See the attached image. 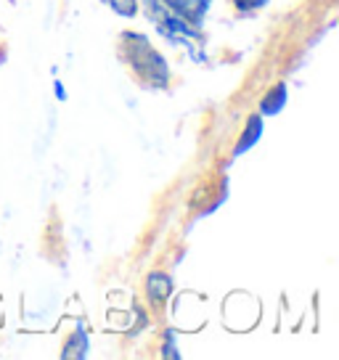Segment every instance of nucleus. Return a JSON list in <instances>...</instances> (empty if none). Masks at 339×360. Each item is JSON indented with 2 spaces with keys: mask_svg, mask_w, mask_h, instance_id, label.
Segmentation results:
<instances>
[{
  "mask_svg": "<svg viewBox=\"0 0 339 360\" xmlns=\"http://www.w3.org/2000/svg\"><path fill=\"white\" fill-rule=\"evenodd\" d=\"M61 355H64V358H85V355H88V337H85L82 328H75V334L67 339Z\"/></svg>",
  "mask_w": 339,
  "mask_h": 360,
  "instance_id": "6",
  "label": "nucleus"
},
{
  "mask_svg": "<svg viewBox=\"0 0 339 360\" xmlns=\"http://www.w3.org/2000/svg\"><path fill=\"white\" fill-rule=\"evenodd\" d=\"M53 88H56V98L58 101H64V98H67V90H64V85H61V82H53Z\"/></svg>",
  "mask_w": 339,
  "mask_h": 360,
  "instance_id": "10",
  "label": "nucleus"
},
{
  "mask_svg": "<svg viewBox=\"0 0 339 360\" xmlns=\"http://www.w3.org/2000/svg\"><path fill=\"white\" fill-rule=\"evenodd\" d=\"M286 98H289V93H286V85L279 82V85H273L265 96H262L260 101V117H276V114H281V109L286 106Z\"/></svg>",
  "mask_w": 339,
  "mask_h": 360,
  "instance_id": "5",
  "label": "nucleus"
},
{
  "mask_svg": "<svg viewBox=\"0 0 339 360\" xmlns=\"http://www.w3.org/2000/svg\"><path fill=\"white\" fill-rule=\"evenodd\" d=\"M162 3H165L175 16H181L183 22H188L191 27L202 30L204 16L210 11V3H212V0H162Z\"/></svg>",
  "mask_w": 339,
  "mask_h": 360,
  "instance_id": "2",
  "label": "nucleus"
},
{
  "mask_svg": "<svg viewBox=\"0 0 339 360\" xmlns=\"http://www.w3.org/2000/svg\"><path fill=\"white\" fill-rule=\"evenodd\" d=\"M268 0H234V6H236L241 13H252V11H257V8H262Z\"/></svg>",
  "mask_w": 339,
  "mask_h": 360,
  "instance_id": "8",
  "label": "nucleus"
},
{
  "mask_svg": "<svg viewBox=\"0 0 339 360\" xmlns=\"http://www.w3.org/2000/svg\"><path fill=\"white\" fill-rule=\"evenodd\" d=\"M165 355H167V358H181V352L175 349V337H172V334H167V342H165Z\"/></svg>",
  "mask_w": 339,
  "mask_h": 360,
  "instance_id": "9",
  "label": "nucleus"
},
{
  "mask_svg": "<svg viewBox=\"0 0 339 360\" xmlns=\"http://www.w3.org/2000/svg\"><path fill=\"white\" fill-rule=\"evenodd\" d=\"M120 53L122 61L133 69V75L141 79V85L154 90L170 88V64L167 58L151 45L146 34L122 32L120 34Z\"/></svg>",
  "mask_w": 339,
  "mask_h": 360,
  "instance_id": "1",
  "label": "nucleus"
},
{
  "mask_svg": "<svg viewBox=\"0 0 339 360\" xmlns=\"http://www.w3.org/2000/svg\"><path fill=\"white\" fill-rule=\"evenodd\" d=\"M146 294L154 304H165L167 302V297L172 294V278H170L167 273H162V270L148 273L146 276Z\"/></svg>",
  "mask_w": 339,
  "mask_h": 360,
  "instance_id": "4",
  "label": "nucleus"
},
{
  "mask_svg": "<svg viewBox=\"0 0 339 360\" xmlns=\"http://www.w3.org/2000/svg\"><path fill=\"white\" fill-rule=\"evenodd\" d=\"M11 3H16V0H11Z\"/></svg>",
  "mask_w": 339,
  "mask_h": 360,
  "instance_id": "11",
  "label": "nucleus"
},
{
  "mask_svg": "<svg viewBox=\"0 0 339 360\" xmlns=\"http://www.w3.org/2000/svg\"><path fill=\"white\" fill-rule=\"evenodd\" d=\"M114 13H120V16H127V19H133L138 13V0H103Z\"/></svg>",
  "mask_w": 339,
  "mask_h": 360,
  "instance_id": "7",
  "label": "nucleus"
},
{
  "mask_svg": "<svg viewBox=\"0 0 339 360\" xmlns=\"http://www.w3.org/2000/svg\"><path fill=\"white\" fill-rule=\"evenodd\" d=\"M260 138H262V117L260 114H249L247 124H244V133H241L236 148H234V159L241 157V154H247L249 148L257 146Z\"/></svg>",
  "mask_w": 339,
  "mask_h": 360,
  "instance_id": "3",
  "label": "nucleus"
}]
</instances>
